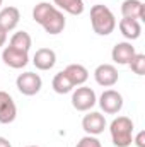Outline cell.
Here are the masks:
<instances>
[{
  "mask_svg": "<svg viewBox=\"0 0 145 147\" xmlns=\"http://www.w3.org/2000/svg\"><path fill=\"white\" fill-rule=\"evenodd\" d=\"M33 19H34V22L41 24L43 29L51 36L63 33V29L67 26L63 12L48 2H39L33 9Z\"/></svg>",
  "mask_w": 145,
  "mask_h": 147,
  "instance_id": "obj_1",
  "label": "cell"
},
{
  "mask_svg": "<svg viewBox=\"0 0 145 147\" xmlns=\"http://www.w3.org/2000/svg\"><path fill=\"white\" fill-rule=\"evenodd\" d=\"M91 26L96 34L109 36L116 28V17L106 5H94L91 9Z\"/></svg>",
  "mask_w": 145,
  "mask_h": 147,
  "instance_id": "obj_2",
  "label": "cell"
},
{
  "mask_svg": "<svg viewBox=\"0 0 145 147\" xmlns=\"http://www.w3.org/2000/svg\"><path fill=\"white\" fill-rule=\"evenodd\" d=\"M109 134L116 147H130L133 142V121L128 116H118L111 121Z\"/></svg>",
  "mask_w": 145,
  "mask_h": 147,
  "instance_id": "obj_3",
  "label": "cell"
},
{
  "mask_svg": "<svg viewBox=\"0 0 145 147\" xmlns=\"http://www.w3.org/2000/svg\"><path fill=\"white\" fill-rule=\"evenodd\" d=\"M15 86H17L21 94H24V96H36L41 91V87H43V79L39 77V74L24 72V74H19V77L15 79Z\"/></svg>",
  "mask_w": 145,
  "mask_h": 147,
  "instance_id": "obj_4",
  "label": "cell"
},
{
  "mask_svg": "<svg viewBox=\"0 0 145 147\" xmlns=\"http://www.w3.org/2000/svg\"><path fill=\"white\" fill-rule=\"evenodd\" d=\"M96 103H97V98L94 89L91 87L80 86L72 92V106L77 111H91Z\"/></svg>",
  "mask_w": 145,
  "mask_h": 147,
  "instance_id": "obj_5",
  "label": "cell"
},
{
  "mask_svg": "<svg viewBox=\"0 0 145 147\" xmlns=\"http://www.w3.org/2000/svg\"><path fill=\"white\" fill-rule=\"evenodd\" d=\"M99 106L106 115H118L123 108V96L114 89H106L99 96Z\"/></svg>",
  "mask_w": 145,
  "mask_h": 147,
  "instance_id": "obj_6",
  "label": "cell"
},
{
  "mask_svg": "<svg viewBox=\"0 0 145 147\" xmlns=\"http://www.w3.org/2000/svg\"><path fill=\"white\" fill-rule=\"evenodd\" d=\"M2 60L7 67L19 70V69H24L29 63V53L22 51V50H17V48H12V46H5L3 51H2Z\"/></svg>",
  "mask_w": 145,
  "mask_h": 147,
  "instance_id": "obj_7",
  "label": "cell"
},
{
  "mask_svg": "<svg viewBox=\"0 0 145 147\" xmlns=\"http://www.w3.org/2000/svg\"><path fill=\"white\" fill-rule=\"evenodd\" d=\"M82 128L87 135H99L104 132L106 128V118L104 115L97 113V111H89L84 118H82Z\"/></svg>",
  "mask_w": 145,
  "mask_h": 147,
  "instance_id": "obj_8",
  "label": "cell"
},
{
  "mask_svg": "<svg viewBox=\"0 0 145 147\" xmlns=\"http://www.w3.org/2000/svg\"><path fill=\"white\" fill-rule=\"evenodd\" d=\"M137 55L135 51V46L128 41H121V43H116L111 50V58L114 63L118 65H128L132 62V58Z\"/></svg>",
  "mask_w": 145,
  "mask_h": 147,
  "instance_id": "obj_9",
  "label": "cell"
},
{
  "mask_svg": "<svg viewBox=\"0 0 145 147\" xmlns=\"http://www.w3.org/2000/svg\"><path fill=\"white\" fill-rule=\"evenodd\" d=\"M118 69L111 63H101L96 70H94V79L99 86L103 87H113L118 82Z\"/></svg>",
  "mask_w": 145,
  "mask_h": 147,
  "instance_id": "obj_10",
  "label": "cell"
},
{
  "mask_svg": "<svg viewBox=\"0 0 145 147\" xmlns=\"http://www.w3.org/2000/svg\"><path fill=\"white\" fill-rule=\"evenodd\" d=\"M17 116V106L12 99V96L5 91H0V123L9 125Z\"/></svg>",
  "mask_w": 145,
  "mask_h": 147,
  "instance_id": "obj_11",
  "label": "cell"
},
{
  "mask_svg": "<svg viewBox=\"0 0 145 147\" xmlns=\"http://www.w3.org/2000/svg\"><path fill=\"white\" fill-rule=\"evenodd\" d=\"M33 63L38 70H51L56 63V53L51 48H39L33 57Z\"/></svg>",
  "mask_w": 145,
  "mask_h": 147,
  "instance_id": "obj_12",
  "label": "cell"
},
{
  "mask_svg": "<svg viewBox=\"0 0 145 147\" xmlns=\"http://www.w3.org/2000/svg\"><path fill=\"white\" fill-rule=\"evenodd\" d=\"M19 21H21V12H19L17 7L9 5V7H3V9L0 10V26H2L7 33H9V31H14V29L17 28Z\"/></svg>",
  "mask_w": 145,
  "mask_h": 147,
  "instance_id": "obj_13",
  "label": "cell"
},
{
  "mask_svg": "<svg viewBox=\"0 0 145 147\" xmlns=\"http://www.w3.org/2000/svg\"><path fill=\"white\" fill-rule=\"evenodd\" d=\"M121 14L126 19L142 21L145 17V7L142 0H125L121 3Z\"/></svg>",
  "mask_w": 145,
  "mask_h": 147,
  "instance_id": "obj_14",
  "label": "cell"
},
{
  "mask_svg": "<svg viewBox=\"0 0 145 147\" xmlns=\"http://www.w3.org/2000/svg\"><path fill=\"white\" fill-rule=\"evenodd\" d=\"M118 28H119V33L126 38V39H130V41L138 39L140 34H142V24H140V21H135V19H126V17H123V19L119 21Z\"/></svg>",
  "mask_w": 145,
  "mask_h": 147,
  "instance_id": "obj_15",
  "label": "cell"
},
{
  "mask_svg": "<svg viewBox=\"0 0 145 147\" xmlns=\"http://www.w3.org/2000/svg\"><path fill=\"white\" fill-rule=\"evenodd\" d=\"M63 72L67 74V77L70 79L73 86H84L85 80L89 79V70L80 63H70Z\"/></svg>",
  "mask_w": 145,
  "mask_h": 147,
  "instance_id": "obj_16",
  "label": "cell"
},
{
  "mask_svg": "<svg viewBox=\"0 0 145 147\" xmlns=\"http://www.w3.org/2000/svg\"><path fill=\"white\" fill-rule=\"evenodd\" d=\"M51 87H53V91H55L56 94H68V92L73 91L75 86L70 82V79L67 77V74L62 70V72H58L55 77H53Z\"/></svg>",
  "mask_w": 145,
  "mask_h": 147,
  "instance_id": "obj_17",
  "label": "cell"
},
{
  "mask_svg": "<svg viewBox=\"0 0 145 147\" xmlns=\"http://www.w3.org/2000/svg\"><path fill=\"white\" fill-rule=\"evenodd\" d=\"M55 7L58 10H63L70 16H80L84 12V2L82 0H53Z\"/></svg>",
  "mask_w": 145,
  "mask_h": 147,
  "instance_id": "obj_18",
  "label": "cell"
},
{
  "mask_svg": "<svg viewBox=\"0 0 145 147\" xmlns=\"http://www.w3.org/2000/svg\"><path fill=\"white\" fill-rule=\"evenodd\" d=\"M9 46L29 53V50H31V46H33V39L29 36V33H26V31H17V33H14V36L10 38Z\"/></svg>",
  "mask_w": 145,
  "mask_h": 147,
  "instance_id": "obj_19",
  "label": "cell"
},
{
  "mask_svg": "<svg viewBox=\"0 0 145 147\" xmlns=\"http://www.w3.org/2000/svg\"><path fill=\"white\" fill-rule=\"evenodd\" d=\"M128 67L132 69V72L137 74V75H144L145 74V55L144 53H137L132 62L128 63Z\"/></svg>",
  "mask_w": 145,
  "mask_h": 147,
  "instance_id": "obj_20",
  "label": "cell"
},
{
  "mask_svg": "<svg viewBox=\"0 0 145 147\" xmlns=\"http://www.w3.org/2000/svg\"><path fill=\"white\" fill-rule=\"evenodd\" d=\"M75 147H103V146H101V142L96 135H85L77 142Z\"/></svg>",
  "mask_w": 145,
  "mask_h": 147,
  "instance_id": "obj_21",
  "label": "cell"
},
{
  "mask_svg": "<svg viewBox=\"0 0 145 147\" xmlns=\"http://www.w3.org/2000/svg\"><path fill=\"white\" fill-rule=\"evenodd\" d=\"M133 142H135V146L137 147H145V132H138L137 134V137L133 139Z\"/></svg>",
  "mask_w": 145,
  "mask_h": 147,
  "instance_id": "obj_22",
  "label": "cell"
},
{
  "mask_svg": "<svg viewBox=\"0 0 145 147\" xmlns=\"http://www.w3.org/2000/svg\"><path fill=\"white\" fill-rule=\"evenodd\" d=\"M5 41H7V31L0 26V48L5 45Z\"/></svg>",
  "mask_w": 145,
  "mask_h": 147,
  "instance_id": "obj_23",
  "label": "cell"
},
{
  "mask_svg": "<svg viewBox=\"0 0 145 147\" xmlns=\"http://www.w3.org/2000/svg\"><path fill=\"white\" fill-rule=\"evenodd\" d=\"M0 147H12V144H10L5 137H0Z\"/></svg>",
  "mask_w": 145,
  "mask_h": 147,
  "instance_id": "obj_24",
  "label": "cell"
},
{
  "mask_svg": "<svg viewBox=\"0 0 145 147\" xmlns=\"http://www.w3.org/2000/svg\"><path fill=\"white\" fill-rule=\"evenodd\" d=\"M2 3H3V0H0V7H2Z\"/></svg>",
  "mask_w": 145,
  "mask_h": 147,
  "instance_id": "obj_25",
  "label": "cell"
},
{
  "mask_svg": "<svg viewBox=\"0 0 145 147\" xmlns=\"http://www.w3.org/2000/svg\"><path fill=\"white\" fill-rule=\"evenodd\" d=\"M28 147H39V146H28Z\"/></svg>",
  "mask_w": 145,
  "mask_h": 147,
  "instance_id": "obj_26",
  "label": "cell"
}]
</instances>
